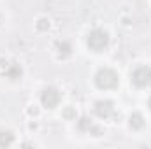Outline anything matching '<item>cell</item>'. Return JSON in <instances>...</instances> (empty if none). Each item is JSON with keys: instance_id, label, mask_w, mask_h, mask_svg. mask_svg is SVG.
Segmentation results:
<instances>
[{"instance_id": "6da1fadb", "label": "cell", "mask_w": 151, "mask_h": 149, "mask_svg": "<svg viewBox=\"0 0 151 149\" xmlns=\"http://www.w3.org/2000/svg\"><path fill=\"white\" fill-rule=\"evenodd\" d=\"M86 42H88V47H90L91 51L100 53V51H104V49L107 47V44H109V35H107V32H104V30H100V28H95V30H91V32L88 34Z\"/></svg>"}, {"instance_id": "7a4b0ae2", "label": "cell", "mask_w": 151, "mask_h": 149, "mask_svg": "<svg viewBox=\"0 0 151 149\" xmlns=\"http://www.w3.org/2000/svg\"><path fill=\"white\" fill-rule=\"evenodd\" d=\"M95 82L100 90H114L118 86V74L111 69H100L95 75Z\"/></svg>"}, {"instance_id": "3957f363", "label": "cell", "mask_w": 151, "mask_h": 149, "mask_svg": "<svg viewBox=\"0 0 151 149\" xmlns=\"http://www.w3.org/2000/svg\"><path fill=\"white\" fill-rule=\"evenodd\" d=\"M132 82L137 86V88H146L151 84V67H137L134 72H132Z\"/></svg>"}, {"instance_id": "277c9868", "label": "cell", "mask_w": 151, "mask_h": 149, "mask_svg": "<svg viewBox=\"0 0 151 149\" xmlns=\"http://www.w3.org/2000/svg\"><path fill=\"white\" fill-rule=\"evenodd\" d=\"M60 100H62V97H60V91L56 88H51L49 86V88L42 90V93H40V102L47 109H55L60 104Z\"/></svg>"}, {"instance_id": "5b68a950", "label": "cell", "mask_w": 151, "mask_h": 149, "mask_svg": "<svg viewBox=\"0 0 151 149\" xmlns=\"http://www.w3.org/2000/svg\"><path fill=\"white\" fill-rule=\"evenodd\" d=\"M95 112H97L99 117L106 119V117H109L114 112V104L111 100H99V102L95 104Z\"/></svg>"}, {"instance_id": "8992f818", "label": "cell", "mask_w": 151, "mask_h": 149, "mask_svg": "<svg viewBox=\"0 0 151 149\" xmlns=\"http://www.w3.org/2000/svg\"><path fill=\"white\" fill-rule=\"evenodd\" d=\"M4 74L7 75L9 79L16 81V79H19V77H21V67H19V65H16V63H12V65H9V67L5 69V72H4Z\"/></svg>"}, {"instance_id": "52a82bcc", "label": "cell", "mask_w": 151, "mask_h": 149, "mask_svg": "<svg viewBox=\"0 0 151 149\" xmlns=\"http://www.w3.org/2000/svg\"><path fill=\"white\" fill-rule=\"evenodd\" d=\"M14 140V135L9 130H0V148H7L11 146Z\"/></svg>"}, {"instance_id": "ba28073f", "label": "cell", "mask_w": 151, "mask_h": 149, "mask_svg": "<svg viewBox=\"0 0 151 149\" xmlns=\"http://www.w3.org/2000/svg\"><path fill=\"white\" fill-rule=\"evenodd\" d=\"M142 125H144V117H142L139 112H135V114L130 116V126H132V128L139 130V128H142Z\"/></svg>"}, {"instance_id": "9c48e42d", "label": "cell", "mask_w": 151, "mask_h": 149, "mask_svg": "<svg viewBox=\"0 0 151 149\" xmlns=\"http://www.w3.org/2000/svg\"><path fill=\"white\" fill-rule=\"evenodd\" d=\"M58 49H60V53L69 54L70 53V44L69 42H58Z\"/></svg>"}, {"instance_id": "30bf717a", "label": "cell", "mask_w": 151, "mask_h": 149, "mask_svg": "<svg viewBox=\"0 0 151 149\" xmlns=\"http://www.w3.org/2000/svg\"><path fill=\"white\" fill-rule=\"evenodd\" d=\"M47 27H49V23H47L46 19H40V21H39V28H40V30H46Z\"/></svg>"}, {"instance_id": "8fae6325", "label": "cell", "mask_w": 151, "mask_h": 149, "mask_svg": "<svg viewBox=\"0 0 151 149\" xmlns=\"http://www.w3.org/2000/svg\"><path fill=\"white\" fill-rule=\"evenodd\" d=\"M150 109H151V98H150Z\"/></svg>"}]
</instances>
